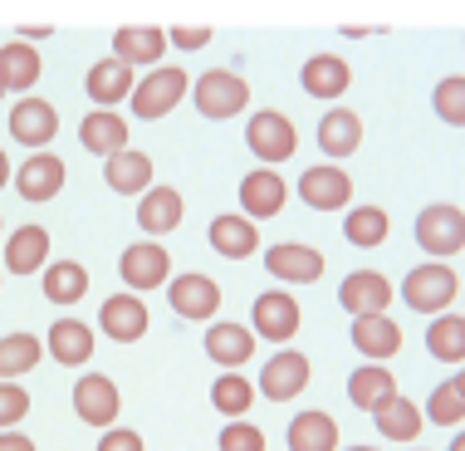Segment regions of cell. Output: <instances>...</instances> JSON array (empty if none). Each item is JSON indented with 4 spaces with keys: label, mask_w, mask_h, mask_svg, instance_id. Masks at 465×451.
I'll list each match as a JSON object with an SVG mask.
<instances>
[{
    "label": "cell",
    "mask_w": 465,
    "mask_h": 451,
    "mask_svg": "<svg viewBox=\"0 0 465 451\" xmlns=\"http://www.w3.org/2000/svg\"><path fill=\"white\" fill-rule=\"evenodd\" d=\"M456 295H460V280L446 260H426V266L401 275V299H407V309H417V315H450Z\"/></svg>",
    "instance_id": "cell-1"
},
{
    "label": "cell",
    "mask_w": 465,
    "mask_h": 451,
    "mask_svg": "<svg viewBox=\"0 0 465 451\" xmlns=\"http://www.w3.org/2000/svg\"><path fill=\"white\" fill-rule=\"evenodd\" d=\"M192 94V79H186V69L177 65H157V69H147L143 79H137V89H133V113L143 123H157V118H167L172 108L182 104V98Z\"/></svg>",
    "instance_id": "cell-2"
},
{
    "label": "cell",
    "mask_w": 465,
    "mask_h": 451,
    "mask_svg": "<svg viewBox=\"0 0 465 451\" xmlns=\"http://www.w3.org/2000/svg\"><path fill=\"white\" fill-rule=\"evenodd\" d=\"M192 104H196L201 118H211V123L235 118V113L250 108V84L235 69H206L192 84Z\"/></svg>",
    "instance_id": "cell-3"
},
{
    "label": "cell",
    "mask_w": 465,
    "mask_h": 451,
    "mask_svg": "<svg viewBox=\"0 0 465 451\" xmlns=\"http://www.w3.org/2000/svg\"><path fill=\"white\" fill-rule=\"evenodd\" d=\"M245 147H250V157H255V162L280 167V162L294 157L299 133H294V123H289L284 113L260 108V113H250V123H245Z\"/></svg>",
    "instance_id": "cell-4"
},
{
    "label": "cell",
    "mask_w": 465,
    "mask_h": 451,
    "mask_svg": "<svg viewBox=\"0 0 465 451\" xmlns=\"http://www.w3.org/2000/svg\"><path fill=\"white\" fill-rule=\"evenodd\" d=\"M417 246L431 260H450L456 250H465V211L450 202H431L417 216Z\"/></svg>",
    "instance_id": "cell-5"
},
{
    "label": "cell",
    "mask_w": 465,
    "mask_h": 451,
    "mask_svg": "<svg viewBox=\"0 0 465 451\" xmlns=\"http://www.w3.org/2000/svg\"><path fill=\"white\" fill-rule=\"evenodd\" d=\"M118 275H123V285H128V295H147V290H157V285H167L172 280L167 246L162 241H133L118 260Z\"/></svg>",
    "instance_id": "cell-6"
},
{
    "label": "cell",
    "mask_w": 465,
    "mask_h": 451,
    "mask_svg": "<svg viewBox=\"0 0 465 451\" xmlns=\"http://www.w3.org/2000/svg\"><path fill=\"white\" fill-rule=\"evenodd\" d=\"M167 305H172V315H182L192 324H206V319H216V309H221V285L211 280V275H201V270L172 275L167 280Z\"/></svg>",
    "instance_id": "cell-7"
},
{
    "label": "cell",
    "mask_w": 465,
    "mask_h": 451,
    "mask_svg": "<svg viewBox=\"0 0 465 451\" xmlns=\"http://www.w3.org/2000/svg\"><path fill=\"white\" fill-rule=\"evenodd\" d=\"M59 133V108L49 104V98H15V108H10V137H15L20 147H30V153H49V143H54Z\"/></svg>",
    "instance_id": "cell-8"
},
{
    "label": "cell",
    "mask_w": 465,
    "mask_h": 451,
    "mask_svg": "<svg viewBox=\"0 0 465 451\" xmlns=\"http://www.w3.org/2000/svg\"><path fill=\"white\" fill-rule=\"evenodd\" d=\"M74 412H79V422H89V427H113L118 422V412H123V393H118V383L104 378V373H84L79 383H74Z\"/></svg>",
    "instance_id": "cell-9"
},
{
    "label": "cell",
    "mask_w": 465,
    "mask_h": 451,
    "mask_svg": "<svg viewBox=\"0 0 465 451\" xmlns=\"http://www.w3.org/2000/svg\"><path fill=\"white\" fill-rule=\"evenodd\" d=\"M250 334L255 338H270V344H289L299 334V299L289 290H265L250 305Z\"/></svg>",
    "instance_id": "cell-10"
},
{
    "label": "cell",
    "mask_w": 465,
    "mask_h": 451,
    "mask_svg": "<svg viewBox=\"0 0 465 451\" xmlns=\"http://www.w3.org/2000/svg\"><path fill=\"white\" fill-rule=\"evenodd\" d=\"M309 354H299V348H284V354L265 358V368H260V383L255 393H265L270 403H289V397H299L309 387Z\"/></svg>",
    "instance_id": "cell-11"
},
{
    "label": "cell",
    "mask_w": 465,
    "mask_h": 451,
    "mask_svg": "<svg viewBox=\"0 0 465 451\" xmlns=\"http://www.w3.org/2000/svg\"><path fill=\"white\" fill-rule=\"evenodd\" d=\"M299 196H304L309 211H338L353 202V177H348L338 162H319L299 177Z\"/></svg>",
    "instance_id": "cell-12"
},
{
    "label": "cell",
    "mask_w": 465,
    "mask_h": 451,
    "mask_svg": "<svg viewBox=\"0 0 465 451\" xmlns=\"http://www.w3.org/2000/svg\"><path fill=\"white\" fill-rule=\"evenodd\" d=\"M338 305H343L353 319L387 315V305H392V280H387L382 270H353L343 285H338Z\"/></svg>",
    "instance_id": "cell-13"
},
{
    "label": "cell",
    "mask_w": 465,
    "mask_h": 451,
    "mask_svg": "<svg viewBox=\"0 0 465 451\" xmlns=\"http://www.w3.org/2000/svg\"><path fill=\"white\" fill-rule=\"evenodd\" d=\"M167 55V30L162 25H123L113 35V59L128 69H157Z\"/></svg>",
    "instance_id": "cell-14"
},
{
    "label": "cell",
    "mask_w": 465,
    "mask_h": 451,
    "mask_svg": "<svg viewBox=\"0 0 465 451\" xmlns=\"http://www.w3.org/2000/svg\"><path fill=\"white\" fill-rule=\"evenodd\" d=\"M284 202H289V186H284V177L274 167H255V172H245V177H241V211L250 221L280 216Z\"/></svg>",
    "instance_id": "cell-15"
},
{
    "label": "cell",
    "mask_w": 465,
    "mask_h": 451,
    "mask_svg": "<svg viewBox=\"0 0 465 451\" xmlns=\"http://www.w3.org/2000/svg\"><path fill=\"white\" fill-rule=\"evenodd\" d=\"M206 358L221 363V373H241L255 358V334L245 324H231V319L206 324Z\"/></svg>",
    "instance_id": "cell-16"
},
{
    "label": "cell",
    "mask_w": 465,
    "mask_h": 451,
    "mask_svg": "<svg viewBox=\"0 0 465 451\" xmlns=\"http://www.w3.org/2000/svg\"><path fill=\"white\" fill-rule=\"evenodd\" d=\"M15 192L25 202H54L64 192V157L54 153H30L15 167Z\"/></svg>",
    "instance_id": "cell-17"
},
{
    "label": "cell",
    "mask_w": 465,
    "mask_h": 451,
    "mask_svg": "<svg viewBox=\"0 0 465 451\" xmlns=\"http://www.w3.org/2000/svg\"><path fill=\"white\" fill-rule=\"evenodd\" d=\"M265 270L284 285H313L323 275V250L299 246V241H280L265 250Z\"/></svg>",
    "instance_id": "cell-18"
},
{
    "label": "cell",
    "mask_w": 465,
    "mask_h": 451,
    "mask_svg": "<svg viewBox=\"0 0 465 451\" xmlns=\"http://www.w3.org/2000/svg\"><path fill=\"white\" fill-rule=\"evenodd\" d=\"M98 329H104L113 344H137L147 334V305L143 295H108L104 309H98Z\"/></svg>",
    "instance_id": "cell-19"
},
{
    "label": "cell",
    "mask_w": 465,
    "mask_h": 451,
    "mask_svg": "<svg viewBox=\"0 0 465 451\" xmlns=\"http://www.w3.org/2000/svg\"><path fill=\"white\" fill-rule=\"evenodd\" d=\"M137 89V74L128 65H118V59H98V65H89V74H84V94L94 98V108H113L118 113L123 98H133Z\"/></svg>",
    "instance_id": "cell-20"
},
{
    "label": "cell",
    "mask_w": 465,
    "mask_h": 451,
    "mask_svg": "<svg viewBox=\"0 0 465 451\" xmlns=\"http://www.w3.org/2000/svg\"><path fill=\"white\" fill-rule=\"evenodd\" d=\"M94 329L84 319H54L45 334V354L54 363H64V368H84V363L94 358Z\"/></svg>",
    "instance_id": "cell-21"
},
{
    "label": "cell",
    "mask_w": 465,
    "mask_h": 451,
    "mask_svg": "<svg viewBox=\"0 0 465 451\" xmlns=\"http://www.w3.org/2000/svg\"><path fill=\"white\" fill-rule=\"evenodd\" d=\"M79 143L89 147L94 157H118L123 147H128V123H123V113H113V108H94V113H84L79 118Z\"/></svg>",
    "instance_id": "cell-22"
},
{
    "label": "cell",
    "mask_w": 465,
    "mask_h": 451,
    "mask_svg": "<svg viewBox=\"0 0 465 451\" xmlns=\"http://www.w3.org/2000/svg\"><path fill=\"white\" fill-rule=\"evenodd\" d=\"M353 84V69H348L343 55H313L304 59V69H299V89L309 98H343V89Z\"/></svg>",
    "instance_id": "cell-23"
},
{
    "label": "cell",
    "mask_w": 465,
    "mask_h": 451,
    "mask_svg": "<svg viewBox=\"0 0 465 451\" xmlns=\"http://www.w3.org/2000/svg\"><path fill=\"white\" fill-rule=\"evenodd\" d=\"M104 182L118 196H147L153 192V157L137 153V147H123L118 157L104 162Z\"/></svg>",
    "instance_id": "cell-24"
},
{
    "label": "cell",
    "mask_w": 465,
    "mask_h": 451,
    "mask_svg": "<svg viewBox=\"0 0 465 451\" xmlns=\"http://www.w3.org/2000/svg\"><path fill=\"white\" fill-rule=\"evenodd\" d=\"M206 241L225 260H250L260 250V231H255V221H250V216H235V211H231V216H216L206 226Z\"/></svg>",
    "instance_id": "cell-25"
},
{
    "label": "cell",
    "mask_w": 465,
    "mask_h": 451,
    "mask_svg": "<svg viewBox=\"0 0 465 451\" xmlns=\"http://www.w3.org/2000/svg\"><path fill=\"white\" fill-rule=\"evenodd\" d=\"M5 270L10 275H40V270H49V231H45V226H15V231H10Z\"/></svg>",
    "instance_id": "cell-26"
},
{
    "label": "cell",
    "mask_w": 465,
    "mask_h": 451,
    "mask_svg": "<svg viewBox=\"0 0 465 451\" xmlns=\"http://www.w3.org/2000/svg\"><path fill=\"white\" fill-rule=\"evenodd\" d=\"M182 211H186V202H182V192L177 186H153V192L137 202V226H143V236H172L182 226Z\"/></svg>",
    "instance_id": "cell-27"
},
{
    "label": "cell",
    "mask_w": 465,
    "mask_h": 451,
    "mask_svg": "<svg viewBox=\"0 0 465 451\" xmlns=\"http://www.w3.org/2000/svg\"><path fill=\"white\" fill-rule=\"evenodd\" d=\"M40 49L35 45H0V89L5 94H20V98H30V89L40 84Z\"/></svg>",
    "instance_id": "cell-28"
},
{
    "label": "cell",
    "mask_w": 465,
    "mask_h": 451,
    "mask_svg": "<svg viewBox=\"0 0 465 451\" xmlns=\"http://www.w3.org/2000/svg\"><path fill=\"white\" fill-rule=\"evenodd\" d=\"M353 348H358L362 358H372V363L397 358V354H401V324L387 319V315L353 319Z\"/></svg>",
    "instance_id": "cell-29"
},
{
    "label": "cell",
    "mask_w": 465,
    "mask_h": 451,
    "mask_svg": "<svg viewBox=\"0 0 465 451\" xmlns=\"http://www.w3.org/2000/svg\"><path fill=\"white\" fill-rule=\"evenodd\" d=\"M319 147L323 157H353L362 147V118L353 108H329L319 118Z\"/></svg>",
    "instance_id": "cell-30"
},
{
    "label": "cell",
    "mask_w": 465,
    "mask_h": 451,
    "mask_svg": "<svg viewBox=\"0 0 465 451\" xmlns=\"http://www.w3.org/2000/svg\"><path fill=\"white\" fill-rule=\"evenodd\" d=\"M289 451H338V422L333 412H294V422H289Z\"/></svg>",
    "instance_id": "cell-31"
},
{
    "label": "cell",
    "mask_w": 465,
    "mask_h": 451,
    "mask_svg": "<svg viewBox=\"0 0 465 451\" xmlns=\"http://www.w3.org/2000/svg\"><path fill=\"white\" fill-rule=\"evenodd\" d=\"M372 422H377V436H387V442H417L421 436V407L411 403V397H387L382 407L372 412Z\"/></svg>",
    "instance_id": "cell-32"
},
{
    "label": "cell",
    "mask_w": 465,
    "mask_h": 451,
    "mask_svg": "<svg viewBox=\"0 0 465 451\" xmlns=\"http://www.w3.org/2000/svg\"><path fill=\"white\" fill-rule=\"evenodd\" d=\"M387 397H397V383H392V373H387L382 363H362V368L348 373V403L353 407L377 412Z\"/></svg>",
    "instance_id": "cell-33"
},
{
    "label": "cell",
    "mask_w": 465,
    "mask_h": 451,
    "mask_svg": "<svg viewBox=\"0 0 465 451\" xmlns=\"http://www.w3.org/2000/svg\"><path fill=\"white\" fill-rule=\"evenodd\" d=\"M40 285H45L49 305H79V299L89 295V270H84L79 260H49Z\"/></svg>",
    "instance_id": "cell-34"
},
{
    "label": "cell",
    "mask_w": 465,
    "mask_h": 451,
    "mask_svg": "<svg viewBox=\"0 0 465 451\" xmlns=\"http://www.w3.org/2000/svg\"><path fill=\"white\" fill-rule=\"evenodd\" d=\"M426 354L436 363H460L465 368V315H436L426 324Z\"/></svg>",
    "instance_id": "cell-35"
},
{
    "label": "cell",
    "mask_w": 465,
    "mask_h": 451,
    "mask_svg": "<svg viewBox=\"0 0 465 451\" xmlns=\"http://www.w3.org/2000/svg\"><path fill=\"white\" fill-rule=\"evenodd\" d=\"M211 407H216L225 422H245V412L255 407V383H250L245 373H221V378L211 383Z\"/></svg>",
    "instance_id": "cell-36"
},
{
    "label": "cell",
    "mask_w": 465,
    "mask_h": 451,
    "mask_svg": "<svg viewBox=\"0 0 465 451\" xmlns=\"http://www.w3.org/2000/svg\"><path fill=\"white\" fill-rule=\"evenodd\" d=\"M343 236H348V246L372 250V246H382L387 236H392V216H387L382 206H353L343 216Z\"/></svg>",
    "instance_id": "cell-37"
},
{
    "label": "cell",
    "mask_w": 465,
    "mask_h": 451,
    "mask_svg": "<svg viewBox=\"0 0 465 451\" xmlns=\"http://www.w3.org/2000/svg\"><path fill=\"white\" fill-rule=\"evenodd\" d=\"M40 338L35 334H5L0 338V383H15L30 368H40Z\"/></svg>",
    "instance_id": "cell-38"
},
{
    "label": "cell",
    "mask_w": 465,
    "mask_h": 451,
    "mask_svg": "<svg viewBox=\"0 0 465 451\" xmlns=\"http://www.w3.org/2000/svg\"><path fill=\"white\" fill-rule=\"evenodd\" d=\"M421 417H431V427H460V422H465V397H460L456 378H446V383L431 387V397H426Z\"/></svg>",
    "instance_id": "cell-39"
},
{
    "label": "cell",
    "mask_w": 465,
    "mask_h": 451,
    "mask_svg": "<svg viewBox=\"0 0 465 451\" xmlns=\"http://www.w3.org/2000/svg\"><path fill=\"white\" fill-rule=\"evenodd\" d=\"M431 104H436V118H441V123L465 128V74H446V79L436 84Z\"/></svg>",
    "instance_id": "cell-40"
},
{
    "label": "cell",
    "mask_w": 465,
    "mask_h": 451,
    "mask_svg": "<svg viewBox=\"0 0 465 451\" xmlns=\"http://www.w3.org/2000/svg\"><path fill=\"white\" fill-rule=\"evenodd\" d=\"M30 412V393L20 383H0V432H15Z\"/></svg>",
    "instance_id": "cell-41"
},
{
    "label": "cell",
    "mask_w": 465,
    "mask_h": 451,
    "mask_svg": "<svg viewBox=\"0 0 465 451\" xmlns=\"http://www.w3.org/2000/svg\"><path fill=\"white\" fill-rule=\"evenodd\" d=\"M221 451H265V432H260L255 422H225Z\"/></svg>",
    "instance_id": "cell-42"
},
{
    "label": "cell",
    "mask_w": 465,
    "mask_h": 451,
    "mask_svg": "<svg viewBox=\"0 0 465 451\" xmlns=\"http://www.w3.org/2000/svg\"><path fill=\"white\" fill-rule=\"evenodd\" d=\"M167 45H177V49H206L211 45V25H172Z\"/></svg>",
    "instance_id": "cell-43"
},
{
    "label": "cell",
    "mask_w": 465,
    "mask_h": 451,
    "mask_svg": "<svg viewBox=\"0 0 465 451\" xmlns=\"http://www.w3.org/2000/svg\"><path fill=\"white\" fill-rule=\"evenodd\" d=\"M98 451H147V446L133 427H108L104 436H98Z\"/></svg>",
    "instance_id": "cell-44"
},
{
    "label": "cell",
    "mask_w": 465,
    "mask_h": 451,
    "mask_svg": "<svg viewBox=\"0 0 465 451\" xmlns=\"http://www.w3.org/2000/svg\"><path fill=\"white\" fill-rule=\"evenodd\" d=\"M0 451H40V446H35V436H25V432H0Z\"/></svg>",
    "instance_id": "cell-45"
},
{
    "label": "cell",
    "mask_w": 465,
    "mask_h": 451,
    "mask_svg": "<svg viewBox=\"0 0 465 451\" xmlns=\"http://www.w3.org/2000/svg\"><path fill=\"white\" fill-rule=\"evenodd\" d=\"M20 40H45V35H49V25H20Z\"/></svg>",
    "instance_id": "cell-46"
},
{
    "label": "cell",
    "mask_w": 465,
    "mask_h": 451,
    "mask_svg": "<svg viewBox=\"0 0 465 451\" xmlns=\"http://www.w3.org/2000/svg\"><path fill=\"white\" fill-rule=\"evenodd\" d=\"M10 182H15V172H10V157H5V147H0V192H5Z\"/></svg>",
    "instance_id": "cell-47"
},
{
    "label": "cell",
    "mask_w": 465,
    "mask_h": 451,
    "mask_svg": "<svg viewBox=\"0 0 465 451\" xmlns=\"http://www.w3.org/2000/svg\"><path fill=\"white\" fill-rule=\"evenodd\" d=\"M446 451H465V432H460V436H450V446H446Z\"/></svg>",
    "instance_id": "cell-48"
},
{
    "label": "cell",
    "mask_w": 465,
    "mask_h": 451,
    "mask_svg": "<svg viewBox=\"0 0 465 451\" xmlns=\"http://www.w3.org/2000/svg\"><path fill=\"white\" fill-rule=\"evenodd\" d=\"M456 387H460V397H465V368L456 373Z\"/></svg>",
    "instance_id": "cell-49"
},
{
    "label": "cell",
    "mask_w": 465,
    "mask_h": 451,
    "mask_svg": "<svg viewBox=\"0 0 465 451\" xmlns=\"http://www.w3.org/2000/svg\"><path fill=\"white\" fill-rule=\"evenodd\" d=\"M343 451H382V446H343Z\"/></svg>",
    "instance_id": "cell-50"
},
{
    "label": "cell",
    "mask_w": 465,
    "mask_h": 451,
    "mask_svg": "<svg viewBox=\"0 0 465 451\" xmlns=\"http://www.w3.org/2000/svg\"><path fill=\"white\" fill-rule=\"evenodd\" d=\"M0 98H5V89H0Z\"/></svg>",
    "instance_id": "cell-51"
},
{
    "label": "cell",
    "mask_w": 465,
    "mask_h": 451,
    "mask_svg": "<svg viewBox=\"0 0 465 451\" xmlns=\"http://www.w3.org/2000/svg\"><path fill=\"white\" fill-rule=\"evenodd\" d=\"M411 451H421V446H411Z\"/></svg>",
    "instance_id": "cell-52"
}]
</instances>
